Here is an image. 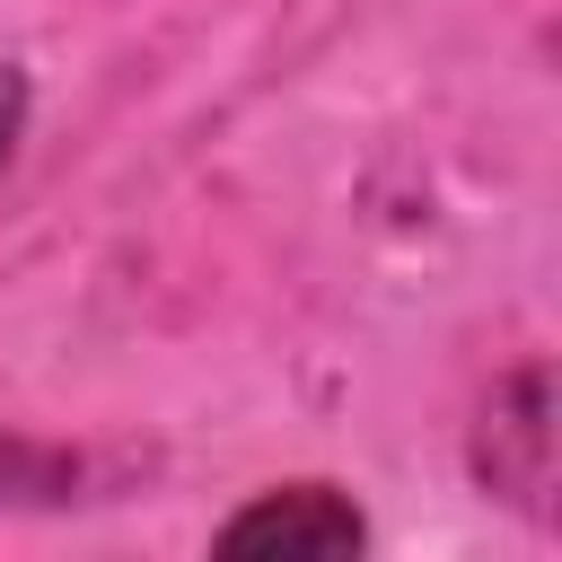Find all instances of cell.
Here are the masks:
<instances>
[{"mask_svg": "<svg viewBox=\"0 0 562 562\" xmlns=\"http://www.w3.org/2000/svg\"><path fill=\"white\" fill-rule=\"evenodd\" d=\"M70 483H79V465H70L61 448L0 430V501H61Z\"/></svg>", "mask_w": 562, "mask_h": 562, "instance_id": "obj_2", "label": "cell"}, {"mask_svg": "<svg viewBox=\"0 0 562 562\" xmlns=\"http://www.w3.org/2000/svg\"><path fill=\"white\" fill-rule=\"evenodd\" d=\"M351 544H360V509L334 483H281L220 527V553H351Z\"/></svg>", "mask_w": 562, "mask_h": 562, "instance_id": "obj_1", "label": "cell"}, {"mask_svg": "<svg viewBox=\"0 0 562 562\" xmlns=\"http://www.w3.org/2000/svg\"><path fill=\"white\" fill-rule=\"evenodd\" d=\"M18 114H26V79L0 70V158H9V140H18Z\"/></svg>", "mask_w": 562, "mask_h": 562, "instance_id": "obj_3", "label": "cell"}]
</instances>
